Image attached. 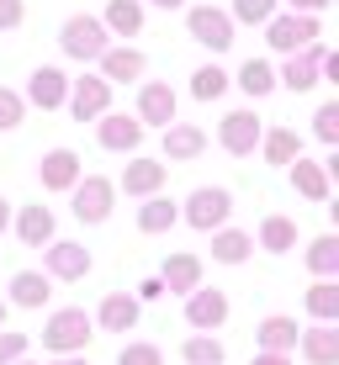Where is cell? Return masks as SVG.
<instances>
[{"instance_id": "obj_4", "label": "cell", "mask_w": 339, "mask_h": 365, "mask_svg": "<svg viewBox=\"0 0 339 365\" xmlns=\"http://www.w3.org/2000/svg\"><path fill=\"white\" fill-rule=\"evenodd\" d=\"M186 32H191L202 48H212V53H228L233 48V16L218 11V6H191L186 11Z\"/></svg>"}, {"instance_id": "obj_6", "label": "cell", "mask_w": 339, "mask_h": 365, "mask_svg": "<svg viewBox=\"0 0 339 365\" xmlns=\"http://www.w3.org/2000/svg\"><path fill=\"white\" fill-rule=\"evenodd\" d=\"M74 217L80 222H106L111 217V201H117V185L106 180V175H80V185H74Z\"/></svg>"}, {"instance_id": "obj_3", "label": "cell", "mask_w": 339, "mask_h": 365, "mask_svg": "<svg viewBox=\"0 0 339 365\" xmlns=\"http://www.w3.org/2000/svg\"><path fill=\"white\" fill-rule=\"evenodd\" d=\"M318 16H297V11H286V16H270L265 21V43L275 48V53H286V58H292V53H303V48L308 43H318Z\"/></svg>"}, {"instance_id": "obj_9", "label": "cell", "mask_w": 339, "mask_h": 365, "mask_svg": "<svg viewBox=\"0 0 339 365\" xmlns=\"http://www.w3.org/2000/svg\"><path fill=\"white\" fill-rule=\"evenodd\" d=\"M323 58H329V48H323V43H308L303 53L286 58V69H275V85H286V91H297V96L313 91V85H318V64H323Z\"/></svg>"}, {"instance_id": "obj_41", "label": "cell", "mask_w": 339, "mask_h": 365, "mask_svg": "<svg viewBox=\"0 0 339 365\" xmlns=\"http://www.w3.org/2000/svg\"><path fill=\"white\" fill-rule=\"evenodd\" d=\"M21 16H27V6H21V0H0V32L21 27Z\"/></svg>"}, {"instance_id": "obj_28", "label": "cell", "mask_w": 339, "mask_h": 365, "mask_svg": "<svg viewBox=\"0 0 339 365\" xmlns=\"http://www.w3.org/2000/svg\"><path fill=\"white\" fill-rule=\"evenodd\" d=\"M260 154L270 165H292V159H303V138L292 128H270V133H260Z\"/></svg>"}, {"instance_id": "obj_21", "label": "cell", "mask_w": 339, "mask_h": 365, "mask_svg": "<svg viewBox=\"0 0 339 365\" xmlns=\"http://www.w3.org/2000/svg\"><path fill=\"white\" fill-rule=\"evenodd\" d=\"M16 233H21V244H27V249H48V244H54V212H48L43 201L21 207L16 212Z\"/></svg>"}, {"instance_id": "obj_20", "label": "cell", "mask_w": 339, "mask_h": 365, "mask_svg": "<svg viewBox=\"0 0 339 365\" xmlns=\"http://www.w3.org/2000/svg\"><path fill=\"white\" fill-rule=\"evenodd\" d=\"M297 349H303L308 365H339V329L334 323H318V329H303L297 339Z\"/></svg>"}, {"instance_id": "obj_43", "label": "cell", "mask_w": 339, "mask_h": 365, "mask_svg": "<svg viewBox=\"0 0 339 365\" xmlns=\"http://www.w3.org/2000/svg\"><path fill=\"white\" fill-rule=\"evenodd\" d=\"M6 228H11V201L0 196V233H6Z\"/></svg>"}, {"instance_id": "obj_26", "label": "cell", "mask_w": 339, "mask_h": 365, "mask_svg": "<svg viewBox=\"0 0 339 365\" xmlns=\"http://www.w3.org/2000/svg\"><path fill=\"white\" fill-rule=\"evenodd\" d=\"M43 302H48V275H37V270H16V275H11V302H6V307H43Z\"/></svg>"}, {"instance_id": "obj_16", "label": "cell", "mask_w": 339, "mask_h": 365, "mask_svg": "<svg viewBox=\"0 0 339 365\" xmlns=\"http://www.w3.org/2000/svg\"><path fill=\"white\" fill-rule=\"evenodd\" d=\"M165 180H170V165H159V159H133V165L122 170L117 191H128V196H159V191H165Z\"/></svg>"}, {"instance_id": "obj_30", "label": "cell", "mask_w": 339, "mask_h": 365, "mask_svg": "<svg viewBox=\"0 0 339 365\" xmlns=\"http://www.w3.org/2000/svg\"><path fill=\"white\" fill-rule=\"evenodd\" d=\"M308 270L318 275V281H334L339 275V238L334 233H323V238L308 244Z\"/></svg>"}, {"instance_id": "obj_2", "label": "cell", "mask_w": 339, "mask_h": 365, "mask_svg": "<svg viewBox=\"0 0 339 365\" xmlns=\"http://www.w3.org/2000/svg\"><path fill=\"white\" fill-rule=\"evenodd\" d=\"M59 43H64L69 58H80V64H91V58H101L111 48V32L101 27V16H69L64 32H59Z\"/></svg>"}, {"instance_id": "obj_17", "label": "cell", "mask_w": 339, "mask_h": 365, "mask_svg": "<svg viewBox=\"0 0 339 365\" xmlns=\"http://www.w3.org/2000/svg\"><path fill=\"white\" fill-rule=\"evenodd\" d=\"M297 339H303L297 318H281V312H270V318L255 329V344H260V355H292V349H297Z\"/></svg>"}, {"instance_id": "obj_19", "label": "cell", "mask_w": 339, "mask_h": 365, "mask_svg": "<svg viewBox=\"0 0 339 365\" xmlns=\"http://www.w3.org/2000/svg\"><path fill=\"white\" fill-rule=\"evenodd\" d=\"M202 148H207L202 128H191V122H170V128H165V159H170V165H191Z\"/></svg>"}, {"instance_id": "obj_8", "label": "cell", "mask_w": 339, "mask_h": 365, "mask_svg": "<svg viewBox=\"0 0 339 365\" xmlns=\"http://www.w3.org/2000/svg\"><path fill=\"white\" fill-rule=\"evenodd\" d=\"M186 323L202 329V334L223 329V323H228V297H223L218 286H196V292L186 297Z\"/></svg>"}, {"instance_id": "obj_18", "label": "cell", "mask_w": 339, "mask_h": 365, "mask_svg": "<svg viewBox=\"0 0 339 365\" xmlns=\"http://www.w3.org/2000/svg\"><path fill=\"white\" fill-rule=\"evenodd\" d=\"M96 64H101V80H106V85H128V80H143L148 58L138 53V48H106Z\"/></svg>"}, {"instance_id": "obj_45", "label": "cell", "mask_w": 339, "mask_h": 365, "mask_svg": "<svg viewBox=\"0 0 339 365\" xmlns=\"http://www.w3.org/2000/svg\"><path fill=\"white\" fill-rule=\"evenodd\" d=\"M54 365H91V360H85V355H59Z\"/></svg>"}, {"instance_id": "obj_40", "label": "cell", "mask_w": 339, "mask_h": 365, "mask_svg": "<svg viewBox=\"0 0 339 365\" xmlns=\"http://www.w3.org/2000/svg\"><path fill=\"white\" fill-rule=\"evenodd\" d=\"M117 365H165V355H159L154 344H128L117 355Z\"/></svg>"}, {"instance_id": "obj_25", "label": "cell", "mask_w": 339, "mask_h": 365, "mask_svg": "<svg viewBox=\"0 0 339 365\" xmlns=\"http://www.w3.org/2000/svg\"><path fill=\"white\" fill-rule=\"evenodd\" d=\"M101 27L111 37H138V32H143V6H138V0H106Z\"/></svg>"}, {"instance_id": "obj_37", "label": "cell", "mask_w": 339, "mask_h": 365, "mask_svg": "<svg viewBox=\"0 0 339 365\" xmlns=\"http://www.w3.org/2000/svg\"><path fill=\"white\" fill-rule=\"evenodd\" d=\"M313 138H318V143H339V101H323V106H318Z\"/></svg>"}, {"instance_id": "obj_14", "label": "cell", "mask_w": 339, "mask_h": 365, "mask_svg": "<svg viewBox=\"0 0 339 365\" xmlns=\"http://www.w3.org/2000/svg\"><path fill=\"white\" fill-rule=\"evenodd\" d=\"M64 96H69V74L54 69V64H43V69H32L27 96H21V101H32L37 111H59V106H64Z\"/></svg>"}, {"instance_id": "obj_44", "label": "cell", "mask_w": 339, "mask_h": 365, "mask_svg": "<svg viewBox=\"0 0 339 365\" xmlns=\"http://www.w3.org/2000/svg\"><path fill=\"white\" fill-rule=\"evenodd\" d=\"M255 365H292L286 355H255Z\"/></svg>"}, {"instance_id": "obj_24", "label": "cell", "mask_w": 339, "mask_h": 365, "mask_svg": "<svg viewBox=\"0 0 339 365\" xmlns=\"http://www.w3.org/2000/svg\"><path fill=\"white\" fill-rule=\"evenodd\" d=\"M175 222H181V207H175L170 196H143V207H138V233H170Z\"/></svg>"}, {"instance_id": "obj_23", "label": "cell", "mask_w": 339, "mask_h": 365, "mask_svg": "<svg viewBox=\"0 0 339 365\" xmlns=\"http://www.w3.org/2000/svg\"><path fill=\"white\" fill-rule=\"evenodd\" d=\"M96 323H101L106 334H128L133 323H138V297H128V292H111V297L101 302V312H96Z\"/></svg>"}, {"instance_id": "obj_47", "label": "cell", "mask_w": 339, "mask_h": 365, "mask_svg": "<svg viewBox=\"0 0 339 365\" xmlns=\"http://www.w3.org/2000/svg\"><path fill=\"white\" fill-rule=\"evenodd\" d=\"M6 312H11V307H6V297H0V329H6Z\"/></svg>"}, {"instance_id": "obj_27", "label": "cell", "mask_w": 339, "mask_h": 365, "mask_svg": "<svg viewBox=\"0 0 339 365\" xmlns=\"http://www.w3.org/2000/svg\"><path fill=\"white\" fill-rule=\"evenodd\" d=\"M292 185L308 201H329V170L313 165V159H292Z\"/></svg>"}, {"instance_id": "obj_12", "label": "cell", "mask_w": 339, "mask_h": 365, "mask_svg": "<svg viewBox=\"0 0 339 365\" xmlns=\"http://www.w3.org/2000/svg\"><path fill=\"white\" fill-rule=\"evenodd\" d=\"M96 138H101V148H111V154H138V143H143V122L122 117V111H106V117H96Z\"/></svg>"}, {"instance_id": "obj_32", "label": "cell", "mask_w": 339, "mask_h": 365, "mask_svg": "<svg viewBox=\"0 0 339 365\" xmlns=\"http://www.w3.org/2000/svg\"><path fill=\"white\" fill-rule=\"evenodd\" d=\"M238 91L244 96H270L275 91V69H270V58H244V69H238Z\"/></svg>"}, {"instance_id": "obj_10", "label": "cell", "mask_w": 339, "mask_h": 365, "mask_svg": "<svg viewBox=\"0 0 339 365\" xmlns=\"http://www.w3.org/2000/svg\"><path fill=\"white\" fill-rule=\"evenodd\" d=\"M43 259H48V275H59V281H85L91 275V249L74 244V238H54L43 249Z\"/></svg>"}, {"instance_id": "obj_33", "label": "cell", "mask_w": 339, "mask_h": 365, "mask_svg": "<svg viewBox=\"0 0 339 365\" xmlns=\"http://www.w3.org/2000/svg\"><path fill=\"white\" fill-rule=\"evenodd\" d=\"M303 307H308L318 323H334V318H339V286H334V281H318V286H308Z\"/></svg>"}, {"instance_id": "obj_34", "label": "cell", "mask_w": 339, "mask_h": 365, "mask_svg": "<svg viewBox=\"0 0 339 365\" xmlns=\"http://www.w3.org/2000/svg\"><path fill=\"white\" fill-rule=\"evenodd\" d=\"M181 360H186V365H223V339H212V334L186 339V344H181Z\"/></svg>"}, {"instance_id": "obj_36", "label": "cell", "mask_w": 339, "mask_h": 365, "mask_svg": "<svg viewBox=\"0 0 339 365\" xmlns=\"http://www.w3.org/2000/svg\"><path fill=\"white\" fill-rule=\"evenodd\" d=\"M228 16L233 21H249V27H265V21L275 16V0H233Z\"/></svg>"}, {"instance_id": "obj_13", "label": "cell", "mask_w": 339, "mask_h": 365, "mask_svg": "<svg viewBox=\"0 0 339 365\" xmlns=\"http://www.w3.org/2000/svg\"><path fill=\"white\" fill-rule=\"evenodd\" d=\"M80 154L74 148H54V154H43V165H37V180H43V191H74L80 185Z\"/></svg>"}, {"instance_id": "obj_35", "label": "cell", "mask_w": 339, "mask_h": 365, "mask_svg": "<svg viewBox=\"0 0 339 365\" xmlns=\"http://www.w3.org/2000/svg\"><path fill=\"white\" fill-rule=\"evenodd\" d=\"M223 91H228V74H223L218 64H207V69L191 74V96H196V101H218Z\"/></svg>"}, {"instance_id": "obj_46", "label": "cell", "mask_w": 339, "mask_h": 365, "mask_svg": "<svg viewBox=\"0 0 339 365\" xmlns=\"http://www.w3.org/2000/svg\"><path fill=\"white\" fill-rule=\"evenodd\" d=\"M154 6H165V11H175V6H186V0H154Z\"/></svg>"}, {"instance_id": "obj_29", "label": "cell", "mask_w": 339, "mask_h": 365, "mask_svg": "<svg viewBox=\"0 0 339 365\" xmlns=\"http://www.w3.org/2000/svg\"><path fill=\"white\" fill-rule=\"evenodd\" d=\"M249 249H255V238L238 233V228H218L212 233V259H218V265H244Z\"/></svg>"}, {"instance_id": "obj_22", "label": "cell", "mask_w": 339, "mask_h": 365, "mask_svg": "<svg viewBox=\"0 0 339 365\" xmlns=\"http://www.w3.org/2000/svg\"><path fill=\"white\" fill-rule=\"evenodd\" d=\"M159 286H165V292L191 297L196 286H202V259H196V255H170L165 270H159Z\"/></svg>"}, {"instance_id": "obj_38", "label": "cell", "mask_w": 339, "mask_h": 365, "mask_svg": "<svg viewBox=\"0 0 339 365\" xmlns=\"http://www.w3.org/2000/svg\"><path fill=\"white\" fill-rule=\"evenodd\" d=\"M21 117H27V101H21L16 91H6V85H0V133L21 128Z\"/></svg>"}, {"instance_id": "obj_5", "label": "cell", "mask_w": 339, "mask_h": 365, "mask_svg": "<svg viewBox=\"0 0 339 365\" xmlns=\"http://www.w3.org/2000/svg\"><path fill=\"white\" fill-rule=\"evenodd\" d=\"M228 212H233V196L223 191V185H202V191H191V201H186L181 217L191 222L196 233H218L223 222H228Z\"/></svg>"}, {"instance_id": "obj_48", "label": "cell", "mask_w": 339, "mask_h": 365, "mask_svg": "<svg viewBox=\"0 0 339 365\" xmlns=\"http://www.w3.org/2000/svg\"><path fill=\"white\" fill-rule=\"evenodd\" d=\"M16 365H32V360H16Z\"/></svg>"}, {"instance_id": "obj_31", "label": "cell", "mask_w": 339, "mask_h": 365, "mask_svg": "<svg viewBox=\"0 0 339 365\" xmlns=\"http://www.w3.org/2000/svg\"><path fill=\"white\" fill-rule=\"evenodd\" d=\"M292 244H297V222L281 217V212H270V217L260 222V249H270V255H286Z\"/></svg>"}, {"instance_id": "obj_39", "label": "cell", "mask_w": 339, "mask_h": 365, "mask_svg": "<svg viewBox=\"0 0 339 365\" xmlns=\"http://www.w3.org/2000/svg\"><path fill=\"white\" fill-rule=\"evenodd\" d=\"M27 360V334H6L0 329V365H16Z\"/></svg>"}, {"instance_id": "obj_7", "label": "cell", "mask_w": 339, "mask_h": 365, "mask_svg": "<svg viewBox=\"0 0 339 365\" xmlns=\"http://www.w3.org/2000/svg\"><path fill=\"white\" fill-rule=\"evenodd\" d=\"M64 106L74 111V122H96V117H106V106H111V85L101 80V74H85V80H69V96H64Z\"/></svg>"}, {"instance_id": "obj_1", "label": "cell", "mask_w": 339, "mask_h": 365, "mask_svg": "<svg viewBox=\"0 0 339 365\" xmlns=\"http://www.w3.org/2000/svg\"><path fill=\"white\" fill-rule=\"evenodd\" d=\"M91 329H96V323L85 318L80 307H59L54 318L43 323V344L54 349V355H85V344L96 339Z\"/></svg>"}, {"instance_id": "obj_15", "label": "cell", "mask_w": 339, "mask_h": 365, "mask_svg": "<svg viewBox=\"0 0 339 365\" xmlns=\"http://www.w3.org/2000/svg\"><path fill=\"white\" fill-rule=\"evenodd\" d=\"M138 122H143V128H170L175 122V91L165 80L138 85Z\"/></svg>"}, {"instance_id": "obj_42", "label": "cell", "mask_w": 339, "mask_h": 365, "mask_svg": "<svg viewBox=\"0 0 339 365\" xmlns=\"http://www.w3.org/2000/svg\"><path fill=\"white\" fill-rule=\"evenodd\" d=\"M286 6H292V11H297V16H318V11H323V6H329V0H286Z\"/></svg>"}, {"instance_id": "obj_11", "label": "cell", "mask_w": 339, "mask_h": 365, "mask_svg": "<svg viewBox=\"0 0 339 365\" xmlns=\"http://www.w3.org/2000/svg\"><path fill=\"white\" fill-rule=\"evenodd\" d=\"M260 133H265V128H260L255 111H228L223 128H218V143L228 148L233 159H244V154H255V148H260Z\"/></svg>"}]
</instances>
